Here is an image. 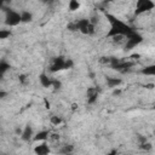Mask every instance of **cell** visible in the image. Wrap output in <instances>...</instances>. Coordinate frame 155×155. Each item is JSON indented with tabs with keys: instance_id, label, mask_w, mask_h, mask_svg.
I'll use <instances>...</instances> for the list:
<instances>
[{
	"instance_id": "obj_1",
	"label": "cell",
	"mask_w": 155,
	"mask_h": 155,
	"mask_svg": "<svg viewBox=\"0 0 155 155\" xmlns=\"http://www.w3.org/2000/svg\"><path fill=\"white\" fill-rule=\"evenodd\" d=\"M104 16L109 22V30L107 31L105 38H126L127 35H130L136 30L128 23L121 21L120 18H117L116 16L109 12H104Z\"/></svg>"
},
{
	"instance_id": "obj_2",
	"label": "cell",
	"mask_w": 155,
	"mask_h": 155,
	"mask_svg": "<svg viewBox=\"0 0 155 155\" xmlns=\"http://www.w3.org/2000/svg\"><path fill=\"white\" fill-rule=\"evenodd\" d=\"M74 67V61L71 58H65L63 56H58L54 57L51 62L50 65V71L51 73H58L62 70H67V69H71Z\"/></svg>"
},
{
	"instance_id": "obj_3",
	"label": "cell",
	"mask_w": 155,
	"mask_h": 155,
	"mask_svg": "<svg viewBox=\"0 0 155 155\" xmlns=\"http://www.w3.org/2000/svg\"><path fill=\"white\" fill-rule=\"evenodd\" d=\"M76 27H78V31H80L84 35H93L96 31V25L94 23L91 21V18H80L78 21H75Z\"/></svg>"
},
{
	"instance_id": "obj_4",
	"label": "cell",
	"mask_w": 155,
	"mask_h": 155,
	"mask_svg": "<svg viewBox=\"0 0 155 155\" xmlns=\"http://www.w3.org/2000/svg\"><path fill=\"white\" fill-rule=\"evenodd\" d=\"M143 35L140 33H138L137 30H134L133 33H131L130 35L126 36L125 39V44H124V50L125 51H132L133 48H136L137 46H139L143 42Z\"/></svg>"
},
{
	"instance_id": "obj_5",
	"label": "cell",
	"mask_w": 155,
	"mask_h": 155,
	"mask_svg": "<svg viewBox=\"0 0 155 155\" xmlns=\"http://www.w3.org/2000/svg\"><path fill=\"white\" fill-rule=\"evenodd\" d=\"M5 24L7 27H16L19 23H22V16L21 12L13 10V8H5Z\"/></svg>"
},
{
	"instance_id": "obj_6",
	"label": "cell",
	"mask_w": 155,
	"mask_h": 155,
	"mask_svg": "<svg viewBox=\"0 0 155 155\" xmlns=\"http://www.w3.org/2000/svg\"><path fill=\"white\" fill-rule=\"evenodd\" d=\"M133 64H134L133 62H130L127 59H120V58H116V57H110L109 67L113 70H116V71H120V73H126Z\"/></svg>"
},
{
	"instance_id": "obj_7",
	"label": "cell",
	"mask_w": 155,
	"mask_h": 155,
	"mask_svg": "<svg viewBox=\"0 0 155 155\" xmlns=\"http://www.w3.org/2000/svg\"><path fill=\"white\" fill-rule=\"evenodd\" d=\"M155 8V2L153 0H137L134 5L133 13L134 16H140L143 13L150 12Z\"/></svg>"
},
{
	"instance_id": "obj_8",
	"label": "cell",
	"mask_w": 155,
	"mask_h": 155,
	"mask_svg": "<svg viewBox=\"0 0 155 155\" xmlns=\"http://www.w3.org/2000/svg\"><path fill=\"white\" fill-rule=\"evenodd\" d=\"M99 92H101V90L97 88V87H88L87 91H86V101H87V104H94L97 102V99H98Z\"/></svg>"
},
{
	"instance_id": "obj_9",
	"label": "cell",
	"mask_w": 155,
	"mask_h": 155,
	"mask_svg": "<svg viewBox=\"0 0 155 155\" xmlns=\"http://www.w3.org/2000/svg\"><path fill=\"white\" fill-rule=\"evenodd\" d=\"M33 137H34L33 127H31L30 125H25L24 128L22 130V133H21V138H22V140H24V142H29V140H33Z\"/></svg>"
},
{
	"instance_id": "obj_10",
	"label": "cell",
	"mask_w": 155,
	"mask_h": 155,
	"mask_svg": "<svg viewBox=\"0 0 155 155\" xmlns=\"http://www.w3.org/2000/svg\"><path fill=\"white\" fill-rule=\"evenodd\" d=\"M39 82L42 87L45 88H48V87H52V84H53V78L48 76L46 73H41L39 75Z\"/></svg>"
},
{
	"instance_id": "obj_11",
	"label": "cell",
	"mask_w": 155,
	"mask_h": 155,
	"mask_svg": "<svg viewBox=\"0 0 155 155\" xmlns=\"http://www.w3.org/2000/svg\"><path fill=\"white\" fill-rule=\"evenodd\" d=\"M122 84V80L120 78L114 76H105V85L108 88H116Z\"/></svg>"
},
{
	"instance_id": "obj_12",
	"label": "cell",
	"mask_w": 155,
	"mask_h": 155,
	"mask_svg": "<svg viewBox=\"0 0 155 155\" xmlns=\"http://www.w3.org/2000/svg\"><path fill=\"white\" fill-rule=\"evenodd\" d=\"M50 134L51 132L48 130H40L39 132H36L33 137V140L34 142H45L50 138Z\"/></svg>"
},
{
	"instance_id": "obj_13",
	"label": "cell",
	"mask_w": 155,
	"mask_h": 155,
	"mask_svg": "<svg viewBox=\"0 0 155 155\" xmlns=\"http://www.w3.org/2000/svg\"><path fill=\"white\" fill-rule=\"evenodd\" d=\"M50 151H51V150H50V147L47 145L46 140H45V142H41L39 145H36V147L34 148V153L38 154V155H46V154H48Z\"/></svg>"
},
{
	"instance_id": "obj_14",
	"label": "cell",
	"mask_w": 155,
	"mask_h": 155,
	"mask_svg": "<svg viewBox=\"0 0 155 155\" xmlns=\"http://www.w3.org/2000/svg\"><path fill=\"white\" fill-rule=\"evenodd\" d=\"M139 73L145 76H155V64H149V65L143 67L139 70Z\"/></svg>"
},
{
	"instance_id": "obj_15",
	"label": "cell",
	"mask_w": 155,
	"mask_h": 155,
	"mask_svg": "<svg viewBox=\"0 0 155 155\" xmlns=\"http://www.w3.org/2000/svg\"><path fill=\"white\" fill-rule=\"evenodd\" d=\"M21 16H22V23H30L33 21V13L30 11H21Z\"/></svg>"
},
{
	"instance_id": "obj_16",
	"label": "cell",
	"mask_w": 155,
	"mask_h": 155,
	"mask_svg": "<svg viewBox=\"0 0 155 155\" xmlns=\"http://www.w3.org/2000/svg\"><path fill=\"white\" fill-rule=\"evenodd\" d=\"M10 68H11L10 63L6 62L5 59H2V61L0 62V76H4V75L6 74V71L10 70Z\"/></svg>"
},
{
	"instance_id": "obj_17",
	"label": "cell",
	"mask_w": 155,
	"mask_h": 155,
	"mask_svg": "<svg viewBox=\"0 0 155 155\" xmlns=\"http://www.w3.org/2000/svg\"><path fill=\"white\" fill-rule=\"evenodd\" d=\"M80 8V2L79 0H69L68 1V10L70 12H74V11H78Z\"/></svg>"
},
{
	"instance_id": "obj_18",
	"label": "cell",
	"mask_w": 155,
	"mask_h": 155,
	"mask_svg": "<svg viewBox=\"0 0 155 155\" xmlns=\"http://www.w3.org/2000/svg\"><path fill=\"white\" fill-rule=\"evenodd\" d=\"M62 121H63L62 117L58 116V115H52V116L50 117V122H51V125H53V126H58V125H61Z\"/></svg>"
},
{
	"instance_id": "obj_19",
	"label": "cell",
	"mask_w": 155,
	"mask_h": 155,
	"mask_svg": "<svg viewBox=\"0 0 155 155\" xmlns=\"http://www.w3.org/2000/svg\"><path fill=\"white\" fill-rule=\"evenodd\" d=\"M11 35V31L8 30V29H1L0 30V39H7L8 36Z\"/></svg>"
},
{
	"instance_id": "obj_20",
	"label": "cell",
	"mask_w": 155,
	"mask_h": 155,
	"mask_svg": "<svg viewBox=\"0 0 155 155\" xmlns=\"http://www.w3.org/2000/svg\"><path fill=\"white\" fill-rule=\"evenodd\" d=\"M52 87H53L54 90H59V88L62 87V82H61V80H58V79H54V78H53Z\"/></svg>"
},
{
	"instance_id": "obj_21",
	"label": "cell",
	"mask_w": 155,
	"mask_h": 155,
	"mask_svg": "<svg viewBox=\"0 0 155 155\" xmlns=\"http://www.w3.org/2000/svg\"><path fill=\"white\" fill-rule=\"evenodd\" d=\"M71 151H73V145H64V148L61 150V153H63V154H68Z\"/></svg>"
},
{
	"instance_id": "obj_22",
	"label": "cell",
	"mask_w": 155,
	"mask_h": 155,
	"mask_svg": "<svg viewBox=\"0 0 155 155\" xmlns=\"http://www.w3.org/2000/svg\"><path fill=\"white\" fill-rule=\"evenodd\" d=\"M142 149H144V150H150L151 149V145H150V143H148L147 140L145 142H143V143H140V145H139Z\"/></svg>"
},
{
	"instance_id": "obj_23",
	"label": "cell",
	"mask_w": 155,
	"mask_h": 155,
	"mask_svg": "<svg viewBox=\"0 0 155 155\" xmlns=\"http://www.w3.org/2000/svg\"><path fill=\"white\" fill-rule=\"evenodd\" d=\"M19 81H21L22 84H25V82H27V78H25V75H21V76H19Z\"/></svg>"
},
{
	"instance_id": "obj_24",
	"label": "cell",
	"mask_w": 155,
	"mask_h": 155,
	"mask_svg": "<svg viewBox=\"0 0 155 155\" xmlns=\"http://www.w3.org/2000/svg\"><path fill=\"white\" fill-rule=\"evenodd\" d=\"M120 93H121V91H120V90H117V87H116V88H115V91L113 92V94H114V96H119Z\"/></svg>"
},
{
	"instance_id": "obj_25",
	"label": "cell",
	"mask_w": 155,
	"mask_h": 155,
	"mask_svg": "<svg viewBox=\"0 0 155 155\" xmlns=\"http://www.w3.org/2000/svg\"><path fill=\"white\" fill-rule=\"evenodd\" d=\"M1 2L5 5V4H11L12 2V0H1Z\"/></svg>"
},
{
	"instance_id": "obj_26",
	"label": "cell",
	"mask_w": 155,
	"mask_h": 155,
	"mask_svg": "<svg viewBox=\"0 0 155 155\" xmlns=\"http://www.w3.org/2000/svg\"><path fill=\"white\" fill-rule=\"evenodd\" d=\"M145 87L147 88H153L154 87V84H148V85H145Z\"/></svg>"
},
{
	"instance_id": "obj_27",
	"label": "cell",
	"mask_w": 155,
	"mask_h": 155,
	"mask_svg": "<svg viewBox=\"0 0 155 155\" xmlns=\"http://www.w3.org/2000/svg\"><path fill=\"white\" fill-rule=\"evenodd\" d=\"M113 1H114V0H104L105 4H108V2H113Z\"/></svg>"
},
{
	"instance_id": "obj_28",
	"label": "cell",
	"mask_w": 155,
	"mask_h": 155,
	"mask_svg": "<svg viewBox=\"0 0 155 155\" xmlns=\"http://www.w3.org/2000/svg\"><path fill=\"white\" fill-rule=\"evenodd\" d=\"M153 109H154V110H155V103H154V105H153Z\"/></svg>"
}]
</instances>
